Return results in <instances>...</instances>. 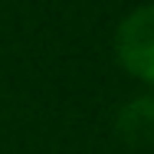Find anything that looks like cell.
<instances>
[{"label": "cell", "instance_id": "1", "mask_svg": "<svg viewBox=\"0 0 154 154\" xmlns=\"http://www.w3.org/2000/svg\"><path fill=\"white\" fill-rule=\"evenodd\" d=\"M115 53L128 72H134L144 82H154V3L131 10L118 23Z\"/></svg>", "mask_w": 154, "mask_h": 154}, {"label": "cell", "instance_id": "2", "mask_svg": "<svg viewBox=\"0 0 154 154\" xmlns=\"http://www.w3.org/2000/svg\"><path fill=\"white\" fill-rule=\"evenodd\" d=\"M115 128H118L122 141L134 144V148L154 144V95H141V98H131L128 105H122Z\"/></svg>", "mask_w": 154, "mask_h": 154}]
</instances>
